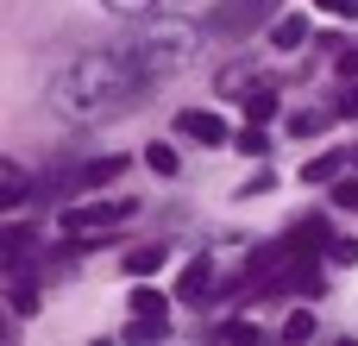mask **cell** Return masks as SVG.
I'll return each instance as SVG.
<instances>
[{
	"instance_id": "27",
	"label": "cell",
	"mask_w": 358,
	"mask_h": 346,
	"mask_svg": "<svg viewBox=\"0 0 358 346\" xmlns=\"http://www.w3.org/2000/svg\"><path fill=\"white\" fill-rule=\"evenodd\" d=\"M352 164H358V145H352Z\"/></svg>"
},
{
	"instance_id": "9",
	"label": "cell",
	"mask_w": 358,
	"mask_h": 346,
	"mask_svg": "<svg viewBox=\"0 0 358 346\" xmlns=\"http://www.w3.org/2000/svg\"><path fill=\"white\" fill-rule=\"evenodd\" d=\"M271 44H277V50H302V44H308V19H302V13H283V19L271 25Z\"/></svg>"
},
{
	"instance_id": "14",
	"label": "cell",
	"mask_w": 358,
	"mask_h": 346,
	"mask_svg": "<svg viewBox=\"0 0 358 346\" xmlns=\"http://www.w3.org/2000/svg\"><path fill=\"white\" fill-rule=\"evenodd\" d=\"M327 120H334V113H321V107H302V113H289V132H296V139H315V132H327Z\"/></svg>"
},
{
	"instance_id": "18",
	"label": "cell",
	"mask_w": 358,
	"mask_h": 346,
	"mask_svg": "<svg viewBox=\"0 0 358 346\" xmlns=\"http://www.w3.org/2000/svg\"><path fill=\"white\" fill-rule=\"evenodd\" d=\"M101 6H107V13H126V19H151L164 0H101Z\"/></svg>"
},
{
	"instance_id": "12",
	"label": "cell",
	"mask_w": 358,
	"mask_h": 346,
	"mask_svg": "<svg viewBox=\"0 0 358 346\" xmlns=\"http://www.w3.org/2000/svg\"><path fill=\"white\" fill-rule=\"evenodd\" d=\"M283 296H321V265H315V258H308V265L296 258V265H289V284H283Z\"/></svg>"
},
{
	"instance_id": "26",
	"label": "cell",
	"mask_w": 358,
	"mask_h": 346,
	"mask_svg": "<svg viewBox=\"0 0 358 346\" xmlns=\"http://www.w3.org/2000/svg\"><path fill=\"white\" fill-rule=\"evenodd\" d=\"M334 113H358V88H346V95H340V107H334Z\"/></svg>"
},
{
	"instance_id": "8",
	"label": "cell",
	"mask_w": 358,
	"mask_h": 346,
	"mask_svg": "<svg viewBox=\"0 0 358 346\" xmlns=\"http://www.w3.org/2000/svg\"><path fill=\"white\" fill-rule=\"evenodd\" d=\"M120 170H126V158H113V151H107V158H94V164H82V170L69 177V189H101V183H113Z\"/></svg>"
},
{
	"instance_id": "16",
	"label": "cell",
	"mask_w": 358,
	"mask_h": 346,
	"mask_svg": "<svg viewBox=\"0 0 358 346\" xmlns=\"http://www.w3.org/2000/svg\"><path fill=\"white\" fill-rule=\"evenodd\" d=\"M0 195H6V208H19V202H25V170H19V164H6V177H0Z\"/></svg>"
},
{
	"instance_id": "22",
	"label": "cell",
	"mask_w": 358,
	"mask_h": 346,
	"mask_svg": "<svg viewBox=\"0 0 358 346\" xmlns=\"http://www.w3.org/2000/svg\"><path fill=\"white\" fill-rule=\"evenodd\" d=\"M327 258L334 265H358V240H327Z\"/></svg>"
},
{
	"instance_id": "19",
	"label": "cell",
	"mask_w": 358,
	"mask_h": 346,
	"mask_svg": "<svg viewBox=\"0 0 358 346\" xmlns=\"http://www.w3.org/2000/svg\"><path fill=\"white\" fill-rule=\"evenodd\" d=\"M315 334V309H296L289 321H283V340H308Z\"/></svg>"
},
{
	"instance_id": "20",
	"label": "cell",
	"mask_w": 358,
	"mask_h": 346,
	"mask_svg": "<svg viewBox=\"0 0 358 346\" xmlns=\"http://www.w3.org/2000/svg\"><path fill=\"white\" fill-rule=\"evenodd\" d=\"M145 164H151L157 177H176V151H170V145H151V151H145Z\"/></svg>"
},
{
	"instance_id": "11",
	"label": "cell",
	"mask_w": 358,
	"mask_h": 346,
	"mask_svg": "<svg viewBox=\"0 0 358 346\" xmlns=\"http://www.w3.org/2000/svg\"><path fill=\"white\" fill-rule=\"evenodd\" d=\"M334 177H346V151H321L302 164V183H334Z\"/></svg>"
},
{
	"instance_id": "2",
	"label": "cell",
	"mask_w": 358,
	"mask_h": 346,
	"mask_svg": "<svg viewBox=\"0 0 358 346\" xmlns=\"http://www.w3.org/2000/svg\"><path fill=\"white\" fill-rule=\"evenodd\" d=\"M138 63H145V76L151 82H170V76H182L189 63H195V50H201V25H189V19H145L132 38H120Z\"/></svg>"
},
{
	"instance_id": "6",
	"label": "cell",
	"mask_w": 358,
	"mask_h": 346,
	"mask_svg": "<svg viewBox=\"0 0 358 346\" xmlns=\"http://www.w3.org/2000/svg\"><path fill=\"white\" fill-rule=\"evenodd\" d=\"M176 132H182V139H195V145H233L227 120H220V113H208V107H182V113H176Z\"/></svg>"
},
{
	"instance_id": "10",
	"label": "cell",
	"mask_w": 358,
	"mask_h": 346,
	"mask_svg": "<svg viewBox=\"0 0 358 346\" xmlns=\"http://www.w3.org/2000/svg\"><path fill=\"white\" fill-rule=\"evenodd\" d=\"M245 101V113H252V126H264V120H277V88L271 82H252V95H239Z\"/></svg>"
},
{
	"instance_id": "7",
	"label": "cell",
	"mask_w": 358,
	"mask_h": 346,
	"mask_svg": "<svg viewBox=\"0 0 358 346\" xmlns=\"http://www.w3.org/2000/svg\"><path fill=\"white\" fill-rule=\"evenodd\" d=\"M6 290H13V309H19V315H38V271H31V252H25V258H6Z\"/></svg>"
},
{
	"instance_id": "15",
	"label": "cell",
	"mask_w": 358,
	"mask_h": 346,
	"mask_svg": "<svg viewBox=\"0 0 358 346\" xmlns=\"http://www.w3.org/2000/svg\"><path fill=\"white\" fill-rule=\"evenodd\" d=\"M132 315H145V321H170V303H164L157 290H132Z\"/></svg>"
},
{
	"instance_id": "17",
	"label": "cell",
	"mask_w": 358,
	"mask_h": 346,
	"mask_svg": "<svg viewBox=\"0 0 358 346\" xmlns=\"http://www.w3.org/2000/svg\"><path fill=\"white\" fill-rule=\"evenodd\" d=\"M164 334H170V321H145V315L126 321V340H164Z\"/></svg>"
},
{
	"instance_id": "4",
	"label": "cell",
	"mask_w": 358,
	"mask_h": 346,
	"mask_svg": "<svg viewBox=\"0 0 358 346\" xmlns=\"http://www.w3.org/2000/svg\"><path fill=\"white\" fill-rule=\"evenodd\" d=\"M214 284H220V271H214V258L201 252V258H189V265H182V277H176V303L208 309V303H214Z\"/></svg>"
},
{
	"instance_id": "1",
	"label": "cell",
	"mask_w": 358,
	"mask_h": 346,
	"mask_svg": "<svg viewBox=\"0 0 358 346\" xmlns=\"http://www.w3.org/2000/svg\"><path fill=\"white\" fill-rule=\"evenodd\" d=\"M157 82L145 76V63L126 50V44H101V50H82L69 57L57 76H50V107L69 120V126H107V120H126Z\"/></svg>"
},
{
	"instance_id": "21",
	"label": "cell",
	"mask_w": 358,
	"mask_h": 346,
	"mask_svg": "<svg viewBox=\"0 0 358 346\" xmlns=\"http://www.w3.org/2000/svg\"><path fill=\"white\" fill-rule=\"evenodd\" d=\"M334 202H340V208H352V214H358V177H334Z\"/></svg>"
},
{
	"instance_id": "3",
	"label": "cell",
	"mask_w": 358,
	"mask_h": 346,
	"mask_svg": "<svg viewBox=\"0 0 358 346\" xmlns=\"http://www.w3.org/2000/svg\"><path fill=\"white\" fill-rule=\"evenodd\" d=\"M132 214H138V202H126V195H120V202H76V208H63L57 227H63V240L82 246V240H94V233H107V227H126Z\"/></svg>"
},
{
	"instance_id": "24",
	"label": "cell",
	"mask_w": 358,
	"mask_h": 346,
	"mask_svg": "<svg viewBox=\"0 0 358 346\" xmlns=\"http://www.w3.org/2000/svg\"><path fill=\"white\" fill-rule=\"evenodd\" d=\"M233 151H252V158H258V151H264V132H258V126H252V132H239V139H233Z\"/></svg>"
},
{
	"instance_id": "25",
	"label": "cell",
	"mask_w": 358,
	"mask_h": 346,
	"mask_svg": "<svg viewBox=\"0 0 358 346\" xmlns=\"http://www.w3.org/2000/svg\"><path fill=\"white\" fill-rule=\"evenodd\" d=\"M334 63H340V76H346V82H358V50H340Z\"/></svg>"
},
{
	"instance_id": "13",
	"label": "cell",
	"mask_w": 358,
	"mask_h": 346,
	"mask_svg": "<svg viewBox=\"0 0 358 346\" xmlns=\"http://www.w3.org/2000/svg\"><path fill=\"white\" fill-rule=\"evenodd\" d=\"M164 258H170V246H132L126 252V271L132 277H151V271H164Z\"/></svg>"
},
{
	"instance_id": "5",
	"label": "cell",
	"mask_w": 358,
	"mask_h": 346,
	"mask_svg": "<svg viewBox=\"0 0 358 346\" xmlns=\"http://www.w3.org/2000/svg\"><path fill=\"white\" fill-rule=\"evenodd\" d=\"M271 13H277V0H227V6L208 13V32H252V25L271 19Z\"/></svg>"
},
{
	"instance_id": "23",
	"label": "cell",
	"mask_w": 358,
	"mask_h": 346,
	"mask_svg": "<svg viewBox=\"0 0 358 346\" xmlns=\"http://www.w3.org/2000/svg\"><path fill=\"white\" fill-rule=\"evenodd\" d=\"M321 13H334V19H358V0H315Z\"/></svg>"
}]
</instances>
